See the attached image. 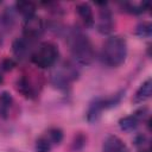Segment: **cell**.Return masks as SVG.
<instances>
[{"instance_id":"cell-1","label":"cell","mask_w":152,"mask_h":152,"mask_svg":"<svg viewBox=\"0 0 152 152\" xmlns=\"http://www.w3.org/2000/svg\"><path fill=\"white\" fill-rule=\"evenodd\" d=\"M127 58V42L125 37L115 34L107 38L101 50V61L109 68H118Z\"/></svg>"},{"instance_id":"cell-2","label":"cell","mask_w":152,"mask_h":152,"mask_svg":"<svg viewBox=\"0 0 152 152\" xmlns=\"http://www.w3.org/2000/svg\"><path fill=\"white\" fill-rule=\"evenodd\" d=\"M68 39L70 52L77 63L82 65H88L94 61L95 51L87 34H84L81 30L75 28L69 33Z\"/></svg>"},{"instance_id":"cell-3","label":"cell","mask_w":152,"mask_h":152,"mask_svg":"<svg viewBox=\"0 0 152 152\" xmlns=\"http://www.w3.org/2000/svg\"><path fill=\"white\" fill-rule=\"evenodd\" d=\"M58 57V46L52 42H43L33 50L31 62L39 69H49L56 64Z\"/></svg>"},{"instance_id":"cell-4","label":"cell","mask_w":152,"mask_h":152,"mask_svg":"<svg viewBox=\"0 0 152 152\" xmlns=\"http://www.w3.org/2000/svg\"><path fill=\"white\" fill-rule=\"evenodd\" d=\"M77 76H78V72L72 65L63 64L61 65L59 69H57L52 74L51 81H52V84L58 89H66L69 84L77 78Z\"/></svg>"},{"instance_id":"cell-5","label":"cell","mask_w":152,"mask_h":152,"mask_svg":"<svg viewBox=\"0 0 152 152\" xmlns=\"http://www.w3.org/2000/svg\"><path fill=\"white\" fill-rule=\"evenodd\" d=\"M96 5L101 6L99 10V20H97V31L101 34H109L114 30V19L112 11L107 6L106 1L96 2Z\"/></svg>"},{"instance_id":"cell-6","label":"cell","mask_w":152,"mask_h":152,"mask_svg":"<svg viewBox=\"0 0 152 152\" xmlns=\"http://www.w3.org/2000/svg\"><path fill=\"white\" fill-rule=\"evenodd\" d=\"M43 32H44V23L42 18L33 15L25 20L23 28V37H25L26 39L34 43L42 37Z\"/></svg>"},{"instance_id":"cell-7","label":"cell","mask_w":152,"mask_h":152,"mask_svg":"<svg viewBox=\"0 0 152 152\" xmlns=\"http://www.w3.org/2000/svg\"><path fill=\"white\" fill-rule=\"evenodd\" d=\"M148 114V110L146 107H141L139 109H137L134 113H132L131 115H127V116H124L119 120V127L121 131L124 132H132L134 131L139 122L142 121Z\"/></svg>"},{"instance_id":"cell-8","label":"cell","mask_w":152,"mask_h":152,"mask_svg":"<svg viewBox=\"0 0 152 152\" xmlns=\"http://www.w3.org/2000/svg\"><path fill=\"white\" fill-rule=\"evenodd\" d=\"M32 45H33V43L30 42L28 39H26L25 37H23V36L18 37L12 42V52L19 61L25 59L28 56L31 57V55L34 50V49H32Z\"/></svg>"},{"instance_id":"cell-9","label":"cell","mask_w":152,"mask_h":152,"mask_svg":"<svg viewBox=\"0 0 152 152\" xmlns=\"http://www.w3.org/2000/svg\"><path fill=\"white\" fill-rule=\"evenodd\" d=\"M15 89L25 99L33 100L37 96V91H36L34 86L32 84L31 80L27 76H25V75H23V76L17 78V81H15Z\"/></svg>"},{"instance_id":"cell-10","label":"cell","mask_w":152,"mask_h":152,"mask_svg":"<svg viewBox=\"0 0 152 152\" xmlns=\"http://www.w3.org/2000/svg\"><path fill=\"white\" fill-rule=\"evenodd\" d=\"M104 100L103 97H94L89 106H88V109H87V121L89 124H94L96 122L100 116H101V113L104 110Z\"/></svg>"},{"instance_id":"cell-11","label":"cell","mask_w":152,"mask_h":152,"mask_svg":"<svg viewBox=\"0 0 152 152\" xmlns=\"http://www.w3.org/2000/svg\"><path fill=\"white\" fill-rule=\"evenodd\" d=\"M102 152H129V150L118 135L110 134L103 140Z\"/></svg>"},{"instance_id":"cell-12","label":"cell","mask_w":152,"mask_h":152,"mask_svg":"<svg viewBox=\"0 0 152 152\" xmlns=\"http://www.w3.org/2000/svg\"><path fill=\"white\" fill-rule=\"evenodd\" d=\"M75 10H76L78 17L81 18V20L83 21L84 26L93 27L95 25V17H94V12H93V8H91L90 4L80 2V4L76 5Z\"/></svg>"},{"instance_id":"cell-13","label":"cell","mask_w":152,"mask_h":152,"mask_svg":"<svg viewBox=\"0 0 152 152\" xmlns=\"http://www.w3.org/2000/svg\"><path fill=\"white\" fill-rule=\"evenodd\" d=\"M14 25V12L13 10L6 8L1 14H0V38L5 34H7Z\"/></svg>"},{"instance_id":"cell-14","label":"cell","mask_w":152,"mask_h":152,"mask_svg":"<svg viewBox=\"0 0 152 152\" xmlns=\"http://www.w3.org/2000/svg\"><path fill=\"white\" fill-rule=\"evenodd\" d=\"M151 95H152V80L147 78L137 89L132 101L134 103H141V102H145L146 100H148L151 97Z\"/></svg>"},{"instance_id":"cell-15","label":"cell","mask_w":152,"mask_h":152,"mask_svg":"<svg viewBox=\"0 0 152 152\" xmlns=\"http://www.w3.org/2000/svg\"><path fill=\"white\" fill-rule=\"evenodd\" d=\"M36 4L33 1H17L14 5V10L15 12H18L21 17H24V19H28L33 15H36Z\"/></svg>"},{"instance_id":"cell-16","label":"cell","mask_w":152,"mask_h":152,"mask_svg":"<svg viewBox=\"0 0 152 152\" xmlns=\"http://www.w3.org/2000/svg\"><path fill=\"white\" fill-rule=\"evenodd\" d=\"M13 103V97L10 91H1L0 93V118L7 119L10 114V109Z\"/></svg>"},{"instance_id":"cell-17","label":"cell","mask_w":152,"mask_h":152,"mask_svg":"<svg viewBox=\"0 0 152 152\" xmlns=\"http://www.w3.org/2000/svg\"><path fill=\"white\" fill-rule=\"evenodd\" d=\"M49 140L51 141L52 145H59L62 141H63V138H64V134H63V131L58 127H51L46 131V134H45Z\"/></svg>"},{"instance_id":"cell-18","label":"cell","mask_w":152,"mask_h":152,"mask_svg":"<svg viewBox=\"0 0 152 152\" xmlns=\"http://www.w3.org/2000/svg\"><path fill=\"white\" fill-rule=\"evenodd\" d=\"M52 144L46 135L39 137L34 142V151L36 152H50L52 150Z\"/></svg>"},{"instance_id":"cell-19","label":"cell","mask_w":152,"mask_h":152,"mask_svg":"<svg viewBox=\"0 0 152 152\" xmlns=\"http://www.w3.org/2000/svg\"><path fill=\"white\" fill-rule=\"evenodd\" d=\"M134 33L141 38H148L152 34V24L150 21H142L137 25Z\"/></svg>"},{"instance_id":"cell-20","label":"cell","mask_w":152,"mask_h":152,"mask_svg":"<svg viewBox=\"0 0 152 152\" xmlns=\"http://www.w3.org/2000/svg\"><path fill=\"white\" fill-rule=\"evenodd\" d=\"M124 96H125V90H120V91L115 93L114 95H112V96H109L107 99H103L104 100V108L106 109H109V108L116 107L121 102V100H122Z\"/></svg>"},{"instance_id":"cell-21","label":"cell","mask_w":152,"mask_h":152,"mask_svg":"<svg viewBox=\"0 0 152 152\" xmlns=\"http://www.w3.org/2000/svg\"><path fill=\"white\" fill-rule=\"evenodd\" d=\"M86 142H87V137L83 134V133H77L74 139H72V142H71V150L77 152V151H81L84 146H86Z\"/></svg>"},{"instance_id":"cell-22","label":"cell","mask_w":152,"mask_h":152,"mask_svg":"<svg viewBox=\"0 0 152 152\" xmlns=\"http://www.w3.org/2000/svg\"><path fill=\"white\" fill-rule=\"evenodd\" d=\"M15 65H17V62L14 59H12V58H5L0 63V70L2 72H7V71L13 70L15 68Z\"/></svg>"},{"instance_id":"cell-23","label":"cell","mask_w":152,"mask_h":152,"mask_svg":"<svg viewBox=\"0 0 152 152\" xmlns=\"http://www.w3.org/2000/svg\"><path fill=\"white\" fill-rule=\"evenodd\" d=\"M146 141H147L146 135H145V134H141V133L138 134V135L134 138V144H135L137 146H144Z\"/></svg>"},{"instance_id":"cell-24","label":"cell","mask_w":152,"mask_h":152,"mask_svg":"<svg viewBox=\"0 0 152 152\" xmlns=\"http://www.w3.org/2000/svg\"><path fill=\"white\" fill-rule=\"evenodd\" d=\"M2 75H4V72L0 70V84H2V82H4V76Z\"/></svg>"},{"instance_id":"cell-25","label":"cell","mask_w":152,"mask_h":152,"mask_svg":"<svg viewBox=\"0 0 152 152\" xmlns=\"http://www.w3.org/2000/svg\"><path fill=\"white\" fill-rule=\"evenodd\" d=\"M139 152H150V150H148V148H142V150H140Z\"/></svg>"},{"instance_id":"cell-26","label":"cell","mask_w":152,"mask_h":152,"mask_svg":"<svg viewBox=\"0 0 152 152\" xmlns=\"http://www.w3.org/2000/svg\"><path fill=\"white\" fill-rule=\"evenodd\" d=\"M0 4H1V1H0Z\"/></svg>"}]
</instances>
